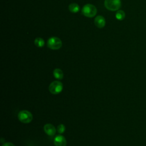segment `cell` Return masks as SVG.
<instances>
[{
  "label": "cell",
  "instance_id": "6da1fadb",
  "mask_svg": "<svg viewBox=\"0 0 146 146\" xmlns=\"http://www.w3.org/2000/svg\"><path fill=\"white\" fill-rule=\"evenodd\" d=\"M82 12L84 16L88 18H91L96 15L97 13V10L94 5L88 3L85 5L83 6Z\"/></svg>",
  "mask_w": 146,
  "mask_h": 146
},
{
  "label": "cell",
  "instance_id": "7a4b0ae2",
  "mask_svg": "<svg viewBox=\"0 0 146 146\" xmlns=\"http://www.w3.org/2000/svg\"><path fill=\"white\" fill-rule=\"evenodd\" d=\"M18 118L19 120L23 123H29L33 120L32 113L27 110L21 111L18 115Z\"/></svg>",
  "mask_w": 146,
  "mask_h": 146
},
{
  "label": "cell",
  "instance_id": "3957f363",
  "mask_svg": "<svg viewBox=\"0 0 146 146\" xmlns=\"http://www.w3.org/2000/svg\"><path fill=\"white\" fill-rule=\"evenodd\" d=\"M47 45L50 49L58 50L62 47V42L59 38L55 36H52L48 39Z\"/></svg>",
  "mask_w": 146,
  "mask_h": 146
},
{
  "label": "cell",
  "instance_id": "277c9868",
  "mask_svg": "<svg viewBox=\"0 0 146 146\" xmlns=\"http://www.w3.org/2000/svg\"><path fill=\"white\" fill-rule=\"evenodd\" d=\"M104 6L109 10L116 11L121 7V1L120 0H105Z\"/></svg>",
  "mask_w": 146,
  "mask_h": 146
},
{
  "label": "cell",
  "instance_id": "5b68a950",
  "mask_svg": "<svg viewBox=\"0 0 146 146\" xmlns=\"http://www.w3.org/2000/svg\"><path fill=\"white\" fill-rule=\"evenodd\" d=\"M63 88L61 82L55 80L52 82L48 87V90L52 94H58L62 92Z\"/></svg>",
  "mask_w": 146,
  "mask_h": 146
},
{
  "label": "cell",
  "instance_id": "8992f818",
  "mask_svg": "<svg viewBox=\"0 0 146 146\" xmlns=\"http://www.w3.org/2000/svg\"><path fill=\"white\" fill-rule=\"evenodd\" d=\"M54 143L55 146H66L67 141L63 136L59 135L55 137L54 139Z\"/></svg>",
  "mask_w": 146,
  "mask_h": 146
},
{
  "label": "cell",
  "instance_id": "52a82bcc",
  "mask_svg": "<svg viewBox=\"0 0 146 146\" xmlns=\"http://www.w3.org/2000/svg\"><path fill=\"white\" fill-rule=\"evenodd\" d=\"M43 129L44 132L48 136H53L56 133L55 127L51 124H46L44 125Z\"/></svg>",
  "mask_w": 146,
  "mask_h": 146
},
{
  "label": "cell",
  "instance_id": "ba28073f",
  "mask_svg": "<svg viewBox=\"0 0 146 146\" xmlns=\"http://www.w3.org/2000/svg\"><path fill=\"white\" fill-rule=\"evenodd\" d=\"M94 23L95 26L98 28H103L106 25V21L103 16L98 15L94 20Z\"/></svg>",
  "mask_w": 146,
  "mask_h": 146
},
{
  "label": "cell",
  "instance_id": "9c48e42d",
  "mask_svg": "<svg viewBox=\"0 0 146 146\" xmlns=\"http://www.w3.org/2000/svg\"><path fill=\"white\" fill-rule=\"evenodd\" d=\"M53 75L56 79H62L64 76L63 72L60 68H55L53 71Z\"/></svg>",
  "mask_w": 146,
  "mask_h": 146
},
{
  "label": "cell",
  "instance_id": "30bf717a",
  "mask_svg": "<svg viewBox=\"0 0 146 146\" xmlns=\"http://www.w3.org/2000/svg\"><path fill=\"white\" fill-rule=\"evenodd\" d=\"M68 9L71 13H76L79 11L80 7L77 3H72L68 6Z\"/></svg>",
  "mask_w": 146,
  "mask_h": 146
},
{
  "label": "cell",
  "instance_id": "8fae6325",
  "mask_svg": "<svg viewBox=\"0 0 146 146\" xmlns=\"http://www.w3.org/2000/svg\"><path fill=\"white\" fill-rule=\"evenodd\" d=\"M125 13L124 11L121 10H119L115 15V17L117 19L119 20V21H121L123 19H124L125 18Z\"/></svg>",
  "mask_w": 146,
  "mask_h": 146
},
{
  "label": "cell",
  "instance_id": "7c38bea8",
  "mask_svg": "<svg viewBox=\"0 0 146 146\" xmlns=\"http://www.w3.org/2000/svg\"><path fill=\"white\" fill-rule=\"evenodd\" d=\"M34 43H35V46H36L37 47H42L44 45V41L42 38L38 37L35 39Z\"/></svg>",
  "mask_w": 146,
  "mask_h": 146
},
{
  "label": "cell",
  "instance_id": "4fadbf2b",
  "mask_svg": "<svg viewBox=\"0 0 146 146\" xmlns=\"http://www.w3.org/2000/svg\"><path fill=\"white\" fill-rule=\"evenodd\" d=\"M65 130H66V127H65L64 125L61 124H59V125H58V127H57V131H58V132L59 133L62 134V133H64Z\"/></svg>",
  "mask_w": 146,
  "mask_h": 146
},
{
  "label": "cell",
  "instance_id": "5bb4252c",
  "mask_svg": "<svg viewBox=\"0 0 146 146\" xmlns=\"http://www.w3.org/2000/svg\"><path fill=\"white\" fill-rule=\"evenodd\" d=\"M2 146H15L12 143L10 142H7V143H5L3 144Z\"/></svg>",
  "mask_w": 146,
  "mask_h": 146
}]
</instances>
